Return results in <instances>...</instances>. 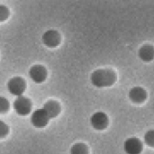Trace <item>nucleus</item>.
Wrapping results in <instances>:
<instances>
[{"label":"nucleus","instance_id":"nucleus-12","mask_svg":"<svg viewBox=\"0 0 154 154\" xmlns=\"http://www.w3.org/2000/svg\"><path fill=\"white\" fill-rule=\"evenodd\" d=\"M70 154H88V148L85 143H75L74 145L71 146L70 151H69Z\"/></svg>","mask_w":154,"mask_h":154},{"label":"nucleus","instance_id":"nucleus-3","mask_svg":"<svg viewBox=\"0 0 154 154\" xmlns=\"http://www.w3.org/2000/svg\"><path fill=\"white\" fill-rule=\"evenodd\" d=\"M13 107L17 115L25 116L29 115L32 110V102L29 98L23 96H19L14 101Z\"/></svg>","mask_w":154,"mask_h":154},{"label":"nucleus","instance_id":"nucleus-7","mask_svg":"<svg viewBox=\"0 0 154 154\" xmlns=\"http://www.w3.org/2000/svg\"><path fill=\"white\" fill-rule=\"evenodd\" d=\"M124 150L126 154H141L143 150V142L137 137H131L125 140Z\"/></svg>","mask_w":154,"mask_h":154},{"label":"nucleus","instance_id":"nucleus-11","mask_svg":"<svg viewBox=\"0 0 154 154\" xmlns=\"http://www.w3.org/2000/svg\"><path fill=\"white\" fill-rule=\"evenodd\" d=\"M139 58L144 62H150L154 59V47L150 44H145L139 49Z\"/></svg>","mask_w":154,"mask_h":154},{"label":"nucleus","instance_id":"nucleus-9","mask_svg":"<svg viewBox=\"0 0 154 154\" xmlns=\"http://www.w3.org/2000/svg\"><path fill=\"white\" fill-rule=\"evenodd\" d=\"M128 97L134 104H142L147 98V92L142 87H134L130 89Z\"/></svg>","mask_w":154,"mask_h":154},{"label":"nucleus","instance_id":"nucleus-10","mask_svg":"<svg viewBox=\"0 0 154 154\" xmlns=\"http://www.w3.org/2000/svg\"><path fill=\"white\" fill-rule=\"evenodd\" d=\"M42 108L45 111L50 119L56 117L60 113V105L55 100L47 101Z\"/></svg>","mask_w":154,"mask_h":154},{"label":"nucleus","instance_id":"nucleus-2","mask_svg":"<svg viewBox=\"0 0 154 154\" xmlns=\"http://www.w3.org/2000/svg\"><path fill=\"white\" fill-rule=\"evenodd\" d=\"M7 89L13 96H23L26 89V82L22 77H14L7 82Z\"/></svg>","mask_w":154,"mask_h":154},{"label":"nucleus","instance_id":"nucleus-13","mask_svg":"<svg viewBox=\"0 0 154 154\" xmlns=\"http://www.w3.org/2000/svg\"><path fill=\"white\" fill-rule=\"evenodd\" d=\"M143 142L147 146L154 148V130H149L146 132L143 137Z\"/></svg>","mask_w":154,"mask_h":154},{"label":"nucleus","instance_id":"nucleus-6","mask_svg":"<svg viewBox=\"0 0 154 154\" xmlns=\"http://www.w3.org/2000/svg\"><path fill=\"white\" fill-rule=\"evenodd\" d=\"M108 124H109L108 116L104 112H101V111L96 112L90 117V125H91V126L94 129L97 130V131L105 130L108 126Z\"/></svg>","mask_w":154,"mask_h":154},{"label":"nucleus","instance_id":"nucleus-15","mask_svg":"<svg viewBox=\"0 0 154 154\" xmlns=\"http://www.w3.org/2000/svg\"><path fill=\"white\" fill-rule=\"evenodd\" d=\"M8 109H9L8 100L4 97H0V113H5Z\"/></svg>","mask_w":154,"mask_h":154},{"label":"nucleus","instance_id":"nucleus-16","mask_svg":"<svg viewBox=\"0 0 154 154\" xmlns=\"http://www.w3.org/2000/svg\"><path fill=\"white\" fill-rule=\"evenodd\" d=\"M8 132H9L8 125L5 122L0 121V138H4L5 136H6L8 134Z\"/></svg>","mask_w":154,"mask_h":154},{"label":"nucleus","instance_id":"nucleus-4","mask_svg":"<svg viewBox=\"0 0 154 154\" xmlns=\"http://www.w3.org/2000/svg\"><path fill=\"white\" fill-rule=\"evenodd\" d=\"M42 43L48 48H56L60 44L61 36L60 33L54 29H50L46 31L42 36Z\"/></svg>","mask_w":154,"mask_h":154},{"label":"nucleus","instance_id":"nucleus-8","mask_svg":"<svg viewBox=\"0 0 154 154\" xmlns=\"http://www.w3.org/2000/svg\"><path fill=\"white\" fill-rule=\"evenodd\" d=\"M31 123L36 128H43L49 123V116L42 108H39L33 111L31 115Z\"/></svg>","mask_w":154,"mask_h":154},{"label":"nucleus","instance_id":"nucleus-14","mask_svg":"<svg viewBox=\"0 0 154 154\" xmlns=\"http://www.w3.org/2000/svg\"><path fill=\"white\" fill-rule=\"evenodd\" d=\"M10 16V10L5 5H0V23L5 22Z\"/></svg>","mask_w":154,"mask_h":154},{"label":"nucleus","instance_id":"nucleus-1","mask_svg":"<svg viewBox=\"0 0 154 154\" xmlns=\"http://www.w3.org/2000/svg\"><path fill=\"white\" fill-rule=\"evenodd\" d=\"M90 81L96 88H108L116 83V74L108 69H99L91 73Z\"/></svg>","mask_w":154,"mask_h":154},{"label":"nucleus","instance_id":"nucleus-5","mask_svg":"<svg viewBox=\"0 0 154 154\" xmlns=\"http://www.w3.org/2000/svg\"><path fill=\"white\" fill-rule=\"evenodd\" d=\"M47 76H48L47 69L41 64L33 65L29 69V77L36 84H41L44 82L47 79Z\"/></svg>","mask_w":154,"mask_h":154}]
</instances>
